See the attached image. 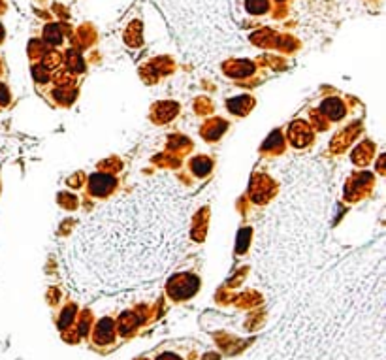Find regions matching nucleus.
<instances>
[{
  "instance_id": "1",
  "label": "nucleus",
  "mask_w": 386,
  "mask_h": 360,
  "mask_svg": "<svg viewBox=\"0 0 386 360\" xmlns=\"http://www.w3.org/2000/svg\"><path fill=\"white\" fill-rule=\"evenodd\" d=\"M109 332H111V322L102 321L100 324H98V341H100V343L111 339V334H109Z\"/></svg>"
}]
</instances>
